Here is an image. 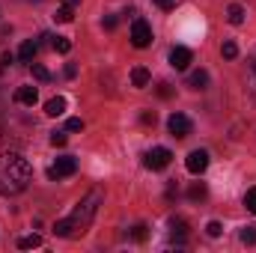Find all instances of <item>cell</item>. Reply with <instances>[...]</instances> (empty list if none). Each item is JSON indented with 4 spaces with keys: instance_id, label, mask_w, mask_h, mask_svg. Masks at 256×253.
<instances>
[{
    "instance_id": "obj_7",
    "label": "cell",
    "mask_w": 256,
    "mask_h": 253,
    "mask_svg": "<svg viewBox=\"0 0 256 253\" xmlns=\"http://www.w3.org/2000/svg\"><path fill=\"white\" fill-rule=\"evenodd\" d=\"M167 128H170L173 137H188V134H191V120H188L185 114H173V116L167 120Z\"/></svg>"
},
{
    "instance_id": "obj_13",
    "label": "cell",
    "mask_w": 256,
    "mask_h": 253,
    "mask_svg": "<svg viewBox=\"0 0 256 253\" xmlns=\"http://www.w3.org/2000/svg\"><path fill=\"white\" fill-rule=\"evenodd\" d=\"M45 114H48V116H63L66 114V98L63 96H54V98L45 104Z\"/></svg>"
},
{
    "instance_id": "obj_3",
    "label": "cell",
    "mask_w": 256,
    "mask_h": 253,
    "mask_svg": "<svg viewBox=\"0 0 256 253\" xmlns=\"http://www.w3.org/2000/svg\"><path fill=\"white\" fill-rule=\"evenodd\" d=\"M131 45H134V48H149V45H152V27H149V21L137 18V21L131 24Z\"/></svg>"
},
{
    "instance_id": "obj_12",
    "label": "cell",
    "mask_w": 256,
    "mask_h": 253,
    "mask_svg": "<svg viewBox=\"0 0 256 253\" xmlns=\"http://www.w3.org/2000/svg\"><path fill=\"white\" fill-rule=\"evenodd\" d=\"M149 80H152V74H149V68H143V66H137V68H131V84H134L137 90H143V86H149Z\"/></svg>"
},
{
    "instance_id": "obj_21",
    "label": "cell",
    "mask_w": 256,
    "mask_h": 253,
    "mask_svg": "<svg viewBox=\"0 0 256 253\" xmlns=\"http://www.w3.org/2000/svg\"><path fill=\"white\" fill-rule=\"evenodd\" d=\"M33 78H36V80H42V84H45V80H51V72H48V68H45V66L33 63Z\"/></svg>"
},
{
    "instance_id": "obj_15",
    "label": "cell",
    "mask_w": 256,
    "mask_h": 253,
    "mask_svg": "<svg viewBox=\"0 0 256 253\" xmlns=\"http://www.w3.org/2000/svg\"><path fill=\"white\" fill-rule=\"evenodd\" d=\"M226 21L238 27V24L244 21V6H238V3H230V9H226Z\"/></svg>"
},
{
    "instance_id": "obj_8",
    "label": "cell",
    "mask_w": 256,
    "mask_h": 253,
    "mask_svg": "<svg viewBox=\"0 0 256 253\" xmlns=\"http://www.w3.org/2000/svg\"><path fill=\"white\" fill-rule=\"evenodd\" d=\"M191 60H194V54L185 48V45H176V48L170 51V66H173L176 72H185V68L191 66Z\"/></svg>"
},
{
    "instance_id": "obj_24",
    "label": "cell",
    "mask_w": 256,
    "mask_h": 253,
    "mask_svg": "<svg viewBox=\"0 0 256 253\" xmlns=\"http://www.w3.org/2000/svg\"><path fill=\"white\" fill-rule=\"evenodd\" d=\"M244 206H248V212L256 214V188H250L248 194H244Z\"/></svg>"
},
{
    "instance_id": "obj_30",
    "label": "cell",
    "mask_w": 256,
    "mask_h": 253,
    "mask_svg": "<svg viewBox=\"0 0 256 253\" xmlns=\"http://www.w3.org/2000/svg\"><path fill=\"white\" fill-rule=\"evenodd\" d=\"M158 96H161V98H170V96H173L170 84H158Z\"/></svg>"
},
{
    "instance_id": "obj_4",
    "label": "cell",
    "mask_w": 256,
    "mask_h": 253,
    "mask_svg": "<svg viewBox=\"0 0 256 253\" xmlns=\"http://www.w3.org/2000/svg\"><path fill=\"white\" fill-rule=\"evenodd\" d=\"M170 158H173V152H170V149H164V146H155V149H149V152H146L143 164H146L149 170H164V167L170 164Z\"/></svg>"
},
{
    "instance_id": "obj_5",
    "label": "cell",
    "mask_w": 256,
    "mask_h": 253,
    "mask_svg": "<svg viewBox=\"0 0 256 253\" xmlns=\"http://www.w3.org/2000/svg\"><path fill=\"white\" fill-rule=\"evenodd\" d=\"M78 173V161L72 158V155H63V158H57V164L48 170V179H66V176H74Z\"/></svg>"
},
{
    "instance_id": "obj_32",
    "label": "cell",
    "mask_w": 256,
    "mask_h": 253,
    "mask_svg": "<svg viewBox=\"0 0 256 253\" xmlns=\"http://www.w3.org/2000/svg\"><path fill=\"white\" fill-rule=\"evenodd\" d=\"M74 74H78V66L68 63V66H66V78H74Z\"/></svg>"
},
{
    "instance_id": "obj_25",
    "label": "cell",
    "mask_w": 256,
    "mask_h": 253,
    "mask_svg": "<svg viewBox=\"0 0 256 253\" xmlns=\"http://www.w3.org/2000/svg\"><path fill=\"white\" fill-rule=\"evenodd\" d=\"M206 232H208V236H212V238H218V236H220V232H224V226H220V224H218V220H208V224H206Z\"/></svg>"
},
{
    "instance_id": "obj_28",
    "label": "cell",
    "mask_w": 256,
    "mask_h": 253,
    "mask_svg": "<svg viewBox=\"0 0 256 253\" xmlns=\"http://www.w3.org/2000/svg\"><path fill=\"white\" fill-rule=\"evenodd\" d=\"M140 122L143 126H155V110H143L140 114Z\"/></svg>"
},
{
    "instance_id": "obj_33",
    "label": "cell",
    "mask_w": 256,
    "mask_h": 253,
    "mask_svg": "<svg viewBox=\"0 0 256 253\" xmlns=\"http://www.w3.org/2000/svg\"><path fill=\"white\" fill-rule=\"evenodd\" d=\"M63 6H66V9H78V6H80V0H63Z\"/></svg>"
},
{
    "instance_id": "obj_35",
    "label": "cell",
    "mask_w": 256,
    "mask_h": 253,
    "mask_svg": "<svg viewBox=\"0 0 256 253\" xmlns=\"http://www.w3.org/2000/svg\"><path fill=\"white\" fill-rule=\"evenodd\" d=\"M250 68H254V74H256V57H254V63H250Z\"/></svg>"
},
{
    "instance_id": "obj_17",
    "label": "cell",
    "mask_w": 256,
    "mask_h": 253,
    "mask_svg": "<svg viewBox=\"0 0 256 253\" xmlns=\"http://www.w3.org/2000/svg\"><path fill=\"white\" fill-rule=\"evenodd\" d=\"M206 194H208V190H206L202 182H194L191 188H188V196H191V200H206Z\"/></svg>"
},
{
    "instance_id": "obj_22",
    "label": "cell",
    "mask_w": 256,
    "mask_h": 253,
    "mask_svg": "<svg viewBox=\"0 0 256 253\" xmlns=\"http://www.w3.org/2000/svg\"><path fill=\"white\" fill-rule=\"evenodd\" d=\"M54 18H57V21H60V24H68V21H72V18H74V9H66V6H60V9H57V15H54Z\"/></svg>"
},
{
    "instance_id": "obj_2",
    "label": "cell",
    "mask_w": 256,
    "mask_h": 253,
    "mask_svg": "<svg viewBox=\"0 0 256 253\" xmlns=\"http://www.w3.org/2000/svg\"><path fill=\"white\" fill-rule=\"evenodd\" d=\"M102 190L92 188L78 206H74V212L68 214V218H63V220H57L54 224V232L60 236V238H68V236H78V232H84L90 224H92V218L98 214V206H102Z\"/></svg>"
},
{
    "instance_id": "obj_29",
    "label": "cell",
    "mask_w": 256,
    "mask_h": 253,
    "mask_svg": "<svg viewBox=\"0 0 256 253\" xmlns=\"http://www.w3.org/2000/svg\"><path fill=\"white\" fill-rule=\"evenodd\" d=\"M155 6L164 9V12H170V9H176V0H155Z\"/></svg>"
},
{
    "instance_id": "obj_6",
    "label": "cell",
    "mask_w": 256,
    "mask_h": 253,
    "mask_svg": "<svg viewBox=\"0 0 256 253\" xmlns=\"http://www.w3.org/2000/svg\"><path fill=\"white\" fill-rule=\"evenodd\" d=\"M185 167H188V173H194V176L206 173V167H208V152H206V149H194L191 155H188V161H185Z\"/></svg>"
},
{
    "instance_id": "obj_23",
    "label": "cell",
    "mask_w": 256,
    "mask_h": 253,
    "mask_svg": "<svg viewBox=\"0 0 256 253\" xmlns=\"http://www.w3.org/2000/svg\"><path fill=\"white\" fill-rule=\"evenodd\" d=\"M242 242L244 244H256V226H244L242 230Z\"/></svg>"
},
{
    "instance_id": "obj_19",
    "label": "cell",
    "mask_w": 256,
    "mask_h": 253,
    "mask_svg": "<svg viewBox=\"0 0 256 253\" xmlns=\"http://www.w3.org/2000/svg\"><path fill=\"white\" fill-rule=\"evenodd\" d=\"M220 54H224L226 60H236V57H238V45H236V42H224V48H220Z\"/></svg>"
},
{
    "instance_id": "obj_34",
    "label": "cell",
    "mask_w": 256,
    "mask_h": 253,
    "mask_svg": "<svg viewBox=\"0 0 256 253\" xmlns=\"http://www.w3.org/2000/svg\"><path fill=\"white\" fill-rule=\"evenodd\" d=\"M12 60H15L12 54H3V60H0V68H3V66H9V63H12Z\"/></svg>"
},
{
    "instance_id": "obj_9",
    "label": "cell",
    "mask_w": 256,
    "mask_h": 253,
    "mask_svg": "<svg viewBox=\"0 0 256 253\" xmlns=\"http://www.w3.org/2000/svg\"><path fill=\"white\" fill-rule=\"evenodd\" d=\"M170 238H173L179 248L188 242V224H185L182 218H173V220H170Z\"/></svg>"
},
{
    "instance_id": "obj_26",
    "label": "cell",
    "mask_w": 256,
    "mask_h": 253,
    "mask_svg": "<svg viewBox=\"0 0 256 253\" xmlns=\"http://www.w3.org/2000/svg\"><path fill=\"white\" fill-rule=\"evenodd\" d=\"M66 140H68L66 131H54V134H51V146H66Z\"/></svg>"
},
{
    "instance_id": "obj_11",
    "label": "cell",
    "mask_w": 256,
    "mask_h": 253,
    "mask_svg": "<svg viewBox=\"0 0 256 253\" xmlns=\"http://www.w3.org/2000/svg\"><path fill=\"white\" fill-rule=\"evenodd\" d=\"M36 51H39V42H33V39H27L21 48H18V60L21 63H33V57H36Z\"/></svg>"
},
{
    "instance_id": "obj_20",
    "label": "cell",
    "mask_w": 256,
    "mask_h": 253,
    "mask_svg": "<svg viewBox=\"0 0 256 253\" xmlns=\"http://www.w3.org/2000/svg\"><path fill=\"white\" fill-rule=\"evenodd\" d=\"M131 238H134V242H146V238H149V226H146V224H137L134 232H131Z\"/></svg>"
},
{
    "instance_id": "obj_1",
    "label": "cell",
    "mask_w": 256,
    "mask_h": 253,
    "mask_svg": "<svg viewBox=\"0 0 256 253\" xmlns=\"http://www.w3.org/2000/svg\"><path fill=\"white\" fill-rule=\"evenodd\" d=\"M33 182V167L27 164L24 155L18 152H3L0 155V194L3 196H15Z\"/></svg>"
},
{
    "instance_id": "obj_14",
    "label": "cell",
    "mask_w": 256,
    "mask_h": 253,
    "mask_svg": "<svg viewBox=\"0 0 256 253\" xmlns=\"http://www.w3.org/2000/svg\"><path fill=\"white\" fill-rule=\"evenodd\" d=\"M206 84H208V72H206V68L191 72V78H188V86H191V90H206Z\"/></svg>"
},
{
    "instance_id": "obj_16",
    "label": "cell",
    "mask_w": 256,
    "mask_h": 253,
    "mask_svg": "<svg viewBox=\"0 0 256 253\" xmlns=\"http://www.w3.org/2000/svg\"><path fill=\"white\" fill-rule=\"evenodd\" d=\"M39 244H42V238H39L36 232H33V236H24V238H18V248H21V250H30V248H39Z\"/></svg>"
},
{
    "instance_id": "obj_18",
    "label": "cell",
    "mask_w": 256,
    "mask_h": 253,
    "mask_svg": "<svg viewBox=\"0 0 256 253\" xmlns=\"http://www.w3.org/2000/svg\"><path fill=\"white\" fill-rule=\"evenodd\" d=\"M54 51H57V54H68V51H72V39L57 36V39H54Z\"/></svg>"
},
{
    "instance_id": "obj_31",
    "label": "cell",
    "mask_w": 256,
    "mask_h": 253,
    "mask_svg": "<svg viewBox=\"0 0 256 253\" xmlns=\"http://www.w3.org/2000/svg\"><path fill=\"white\" fill-rule=\"evenodd\" d=\"M102 24H104V30H114V27H116V15H104Z\"/></svg>"
},
{
    "instance_id": "obj_27",
    "label": "cell",
    "mask_w": 256,
    "mask_h": 253,
    "mask_svg": "<svg viewBox=\"0 0 256 253\" xmlns=\"http://www.w3.org/2000/svg\"><path fill=\"white\" fill-rule=\"evenodd\" d=\"M66 131H84V120H78V116H72V120L66 122Z\"/></svg>"
},
{
    "instance_id": "obj_10",
    "label": "cell",
    "mask_w": 256,
    "mask_h": 253,
    "mask_svg": "<svg viewBox=\"0 0 256 253\" xmlns=\"http://www.w3.org/2000/svg\"><path fill=\"white\" fill-rule=\"evenodd\" d=\"M15 102H18V104H27V108H33V104L39 102V92H36V86H21V90L15 92Z\"/></svg>"
}]
</instances>
